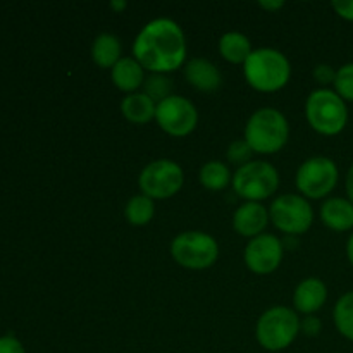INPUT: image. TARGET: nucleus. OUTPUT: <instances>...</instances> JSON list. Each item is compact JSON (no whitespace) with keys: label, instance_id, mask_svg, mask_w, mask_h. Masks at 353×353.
Wrapping results in <instances>:
<instances>
[{"label":"nucleus","instance_id":"obj_1","mask_svg":"<svg viewBox=\"0 0 353 353\" xmlns=\"http://www.w3.org/2000/svg\"><path fill=\"white\" fill-rule=\"evenodd\" d=\"M133 57L154 74H169L186 61V38L181 26L168 17L145 24L133 41Z\"/></svg>","mask_w":353,"mask_h":353},{"label":"nucleus","instance_id":"obj_2","mask_svg":"<svg viewBox=\"0 0 353 353\" xmlns=\"http://www.w3.org/2000/svg\"><path fill=\"white\" fill-rule=\"evenodd\" d=\"M248 85L262 93H274L285 88L292 78L288 57L276 48H257L243 64Z\"/></svg>","mask_w":353,"mask_h":353},{"label":"nucleus","instance_id":"obj_3","mask_svg":"<svg viewBox=\"0 0 353 353\" xmlns=\"http://www.w3.org/2000/svg\"><path fill=\"white\" fill-rule=\"evenodd\" d=\"M288 119L272 107L255 110L245 126V141L250 145L254 154H276L288 143Z\"/></svg>","mask_w":353,"mask_h":353},{"label":"nucleus","instance_id":"obj_4","mask_svg":"<svg viewBox=\"0 0 353 353\" xmlns=\"http://www.w3.org/2000/svg\"><path fill=\"white\" fill-rule=\"evenodd\" d=\"M305 116L314 131L324 137H336L347 128V102L334 90H314L305 102Z\"/></svg>","mask_w":353,"mask_h":353},{"label":"nucleus","instance_id":"obj_5","mask_svg":"<svg viewBox=\"0 0 353 353\" xmlns=\"http://www.w3.org/2000/svg\"><path fill=\"white\" fill-rule=\"evenodd\" d=\"M300 333V317L288 307H272L265 310L255 326L259 345L269 352H281L295 341Z\"/></svg>","mask_w":353,"mask_h":353},{"label":"nucleus","instance_id":"obj_6","mask_svg":"<svg viewBox=\"0 0 353 353\" xmlns=\"http://www.w3.org/2000/svg\"><path fill=\"white\" fill-rule=\"evenodd\" d=\"M171 255L176 264L192 271H203L216 264L219 245L216 238L203 231L179 233L171 243Z\"/></svg>","mask_w":353,"mask_h":353},{"label":"nucleus","instance_id":"obj_7","mask_svg":"<svg viewBox=\"0 0 353 353\" xmlns=\"http://www.w3.org/2000/svg\"><path fill=\"white\" fill-rule=\"evenodd\" d=\"M233 190L247 202H259L269 199L279 186V174L272 164L265 161H252L241 165L233 174Z\"/></svg>","mask_w":353,"mask_h":353},{"label":"nucleus","instance_id":"obj_8","mask_svg":"<svg viewBox=\"0 0 353 353\" xmlns=\"http://www.w3.org/2000/svg\"><path fill=\"white\" fill-rule=\"evenodd\" d=\"M340 171L333 159L323 157H310L303 162L296 171V188L302 193V196L312 200L324 199L330 195L338 185Z\"/></svg>","mask_w":353,"mask_h":353},{"label":"nucleus","instance_id":"obj_9","mask_svg":"<svg viewBox=\"0 0 353 353\" xmlns=\"http://www.w3.org/2000/svg\"><path fill=\"white\" fill-rule=\"evenodd\" d=\"M183 183L185 172L181 165L169 159H159L147 164L138 179L141 193L152 200L171 199L183 188Z\"/></svg>","mask_w":353,"mask_h":353},{"label":"nucleus","instance_id":"obj_10","mask_svg":"<svg viewBox=\"0 0 353 353\" xmlns=\"http://www.w3.org/2000/svg\"><path fill=\"white\" fill-rule=\"evenodd\" d=\"M269 217L272 224L286 236H299L307 233L314 223V210L309 200L302 195L288 193L271 203Z\"/></svg>","mask_w":353,"mask_h":353},{"label":"nucleus","instance_id":"obj_11","mask_svg":"<svg viewBox=\"0 0 353 353\" xmlns=\"http://www.w3.org/2000/svg\"><path fill=\"white\" fill-rule=\"evenodd\" d=\"M155 121L164 133L171 137H188L199 124V112L192 100L179 95H171L164 102L157 103Z\"/></svg>","mask_w":353,"mask_h":353},{"label":"nucleus","instance_id":"obj_12","mask_svg":"<svg viewBox=\"0 0 353 353\" xmlns=\"http://www.w3.org/2000/svg\"><path fill=\"white\" fill-rule=\"evenodd\" d=\"M285 254L283 241L274 234H259L245 248V264L255 274H271L279 268Z\"/></svg>","mask_w":353,"mask_h":353},{"label":"nucleus","instance_id":"obj_13","mask_svg":"<svg viewBox=\"0 0 353 353\" xmlns=\"http://www.w3.org/2000/svg\"><path fill=\"white\" fill-rule=\"evenodd\" d=\"M269 210L259 202H245L236 209L233 216V228L240 236L255 238L259 234H264L268 228Z\"/></svg>","mask_w":353,"mask_h":353},{"label":"nucleus","instance_id":"obj_14","mask_svg":"<svg viewBox=\"0 0 353 353\" xmlns=\"http://www.w3.org/2000/svg\"><path fill=\"white\" fill-rule=\"evenodd\" d=\"M327 300V288L319 278H307L296 286L293 293V305L295 310L305 316H314L317 310L324 307Z\"/></svg>","mask_w":353,"mask_h":353},{"label":"nucleus","instance_id":"obj_15","mask_svg":"<svg viewBox=\"0 0 353 353\" xmlns=\"http://www.w3.org/2000/svg\"><path fill=\"white\" fill-rule=\"evenodd\" d=\"M185 78L193 88L203 93H212L223 83V76H221L219 69L212 64L210 61L202 57H195L185 65Z\"/></svg>","mask_w":353,"mask_h":353},{"label":"nucleus","instance_id":"obj_16","mask_svg":"<svg viewBox=\"0 0 353 353\" xmlns=\"http://www.w3.org/2000/svg\"><path fill=\"white\" fill-rule=\"evenodd\" d=\"M321 221L330 230L345 233L353 230V203L348 199L333 196L321 205Z\"/></svg>","mask_w":353,"mask_h":353},{"label":"nucleus","instance_id":"obj_17","mask_svg":"<svg viewBox=\"0 0 353 353\" xmlns=\"http://www.w3.org/2000/svg\"><path fill=\"white\" fill-rule=\"evenodd\" d=\"M112 83L117 90L124 93H137L145 83V69L134 57H123L112 69H110Z\"/></svg>","mask_w":353,"mask_h":353},{"label":"nucleus","instance_id":"obj_18","mask_svg":"<svg viewBox=\"0 0 353 353\" xmlns=\"http://www.w3.org/2000/svg\"><path fill=\"white\" fill-rule=\"evenodd\" d=\"M155 110H157V103L143 92L130 93L121 102V112L133 124L150 123L152 119H155Z\"/></svg>","mask_w":353,"mask_h":353},{"label":"nucleus","instance_id":"obj_19","mask_svg":"<svg viewBox=\"0 0 353 353\" xmlns=\"http://www.w3.org/2000/svg\"><path fill=\"white\" fill-rule=\"evenodd\" d=\"M92 59L99 68L112 69L121 61V41L116 34L102 33L92 45Z\"/></svg>","mask_w":353,"mask_h":353},{"label":"nucleus","instance_id":"obj_20","mask_svg":"<svg viewBox=\"0 0 353 353\" xmlns=\"http://www.w3.org/2000/svg\"><path fill=\"white\" fill-rule=\"evenodd\" d=\"M252 43L243 33L238 31H230L224 33L219 40V54L223 55L224 61L231 64H245L252 54Z\"/></svg>","mask_w":353,"mask_h":353},{"label":"nucleus","instance_id":"obj_21","mask_svg":"<svg viewBox=\"0 0 353 353\" xmlns=\"http://www.w3.org/2000/svg\"><path fill=\"white\" fill-rule=\"evenodd\" d=\"M200 185L210 192H221L231 183V171L226 164L219 161H210L200 169Z\"/></svg>","mask_w":353,"mask_h":353},{"label":"nucleus","instance_id":"obj_22","mask_svg":"<svg viewBox=\"0 0 353 353\" xmlns=\"http://www.w3.org/2000/svg\"><path fill=\"white\" fill-rule=\"evenodd\" d=\"M155 203L147 195H134L128 200L124 207V216L131 226H145L154 219Z\"/></svg>","mask_w":353,"mask_h":353},{"label":"nucleus","instance_id":"obj_23","mask_svg":"<svg viewBox=\"0 0 353 353\" xmlns=\"http://www.w3.org/2000/svg\"><path fill=\"white\" fill-rule=\"evenodd\" d=\"M334 326L341 336L353 341V290L338 299L333 310Z\"/></svg>","mask_w":353,"mask_h":353},{"label":"nucleus","instance_id":"obj_24","mask_svg":"<svg viewBox=\"0 0 353 353\" xmlns=\"http://www.w3.org/2000/svg\"><path fill=\"white\" fill-rule=\"evenodd\" d=\"M143 93L150 97L155 103L164 102L165 99L172 95V81L168 74H154L150 72L148 78H145Z\"/></svg>","mask_w":353,"mask_h":353},{"label":"nucleus","instance_id":"obj_25","mask_svg":"<svg viewBox=\"0 0 353 353\" xmlns=\"http://www.w3.org/2000/svg\"><path fill=\"white\" fill-rule=\"evenodd\" d=\"M334 92H336L345 102H353V62L341 65L336 71Z\"/></svg>","mask_w":353,"mask_h":353},{"label":"nucleus","instance_id":"obj_26","mask_svg":"<svg viewBox=\"0 0 353 353\" xmlns=\"http://www.w3.org/2000/svg\"><path fill=\"white\" fill-rule=\"evenodd\" d=\"M252 155H254V150H252L250 145L245 141V138L243 140L233 141V143L228 147V152H226L228 162L233 165H238V168L252 162Z\"/></svg>","mask_w":353,"mask_h":353},{"label":"nucleus","instance_id":"obj_27","mask_svg":"<svg viewBox=\"0 0 353 353\" xmlns=\"http://www.w3.org/2000/svg\"><path fill=\"white\" fill-rule=\"evenodd\" d=\"M312 74H314V78H316V81L323 86L330 85V83H333L334 85V79H336V71H334L330 64L316 65Z\"/></svg>","mask_w":353,"mask_h":353},{"label":"nucleus","instance_id":"obj_28","mask_svg":"<svg viewBox=\"0 0 353 353\" xmlns=\"http://www.w3.org/2000/svg\"><path fill=\"white\" fill-rule=\"evenodd\" d=\"M300 331H302L305 336H317V334L323 331V323H321L319 317L316 316H305L300 321Z\"/></svg>","mask_w":353,"mask_h":353},{"label":"nucleus","instance_id":"obj_29","mask_svg":"<svg viewBox=\"0 0 353 353\" xmlns=\"http://www.w3.org/2000/svg\"><path fill=\"white\" fill-rule=\"evenodd\" d=\"M333 9L345 21L353 23V0H334Z\"/></svg>","mask_w":353,"mask_h":353},{"label":"nucleus","instance_id":"obj_30","mask_svg":"<svg viewBox=\"0 0 353 353\" xmlns=\"http://www.w3.org/2000/svg\"><path fill=\"white\" fill-rule=\"evenodd\" d=\"M0 353H24V348L14 336H3L0 338Z\"/></svg>","mask_w":353,"mask_h":353},{"label":"nucleus","instance_id":"obj_31","mask_svg":"<svg viewBox=\"0 0 353 353\" xmlns=\"http://www.w3.org/2000/svg\"><path fill=\"white\" fill-rule=\"evenodd\" d=\"M283 6H285V2H281V0H261V2H259V7L264 10H269V12H276V10L281 9Z\"/></svg>","mask_w":353,"mask_h":353},{"label":"nucleus","instance_id":"obj_32","mask_svg":"<svg viewBox=\"0 0 353 353\" xmlns=\"http://www.w3.org/2000/svg\"><path fill=\"white\" fill-rule=\"evenodd\" d=\"M345 188H347V195L348 200L353 203V164L350 165L347 172V179H345Z\"/></svg>","mask_w":353,"mask_h":353},{"label":"nucleus","instance_id":"obj_33","mask_svg":"<svg viewBox=\"0 0 353 353\" xmlns=\"http://www.w3.org/2000/svg\"><path fill=\"white\" fill-rule=\"evenodd\" d=\"M126 7H128V3L123 2V0H112V2H110V9L116 10V12H123Z\"/></svg>","mask_w":353,"mask_h":353},{"label":"nucleus","instance_id":"obj_34","mask_svg":"<svg viewBox=\"0 0 353 353\" xmlns=\"http://www.w3.org/2000/svg\"><path fill=\"white\" fill-rule=\"evenodd\" d=\"M347 255H348V261H350V264L353 265V233L350 234V238H348L347 241Z\"/></svg>","mask_w":353,"mask_h":353}]
</instances>
